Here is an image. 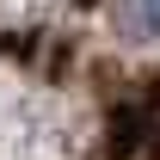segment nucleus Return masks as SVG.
<instances>
[{
  "instance_id": "nucleus-1",
  "label": "nucleus",
  "mask_w": 160,
  "mask_h": 160,
  "mask_svg": "<svg viewBox=\"0 0 160 160\" xmlns=\"http://www.w3.org/2000/svg\"><path fill=\"white\" fill-rule=\"evenodd\" d=\"M111 25L129 43H160V0H117L111 6Z\"/></svg>"
}]
</instances>
